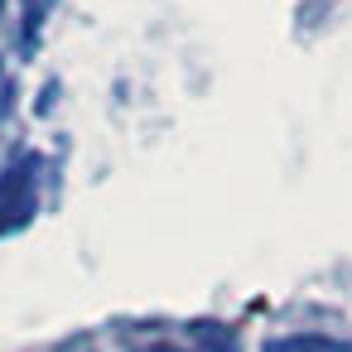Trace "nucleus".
<instances>
[{
  "label": "nucleus",
  "instance_id": "1",
  "mask_svg": "<svg viewBox=\"0 0 352 352\" xmlns=\"http://www.w3.org/2000/svg\"><path fill=\"white\" fill-rule=\"evenodd\" d=\"M39 212V155H15L0 169V236L30 227Z\"/></svg>",
  "mask_w": 352,
  "mask_h": 352
},
{
  "label": "nucleus",
  "instance_id": "2",
  "mask_svg": "<svg viewBox=\"0 0 352 352\" xmlns=\"http://www.w3.org/2000/svg\"><path fill=\"white\" fill-rule=\"evenodd\" d=\"M265 352H352V342H338L323 333H285V338H270Z\"/></svg>",
  "mask_w": 352,
  "mask_h": 352
},
{
  "label": "nucleus",
  "instance_id": "3",
  "mask_svg": "<svg viewBox=\"0 0 352 352\" xmlns=\"http://www.w3.org/2000/svg\"><path fill=\"white\" fill-rule=\"evenodd\" d=\"M188 352H236V342L222 323H193V347Z\"/></svg>",
  "mask_w": 352,
  "mask_h": 352
},
{
  "label": "nucleus",
  "instance_id": "4",
  "mask_svg": "<svg viewBox=\"0 0 352 352\" xmlns=\"http://www.w3.org/2000/svg\"><path fill=\"white\" fill-rule=\"evenodd\" d=\"M0 6H6V0H0Z\"/></svg>",
  "mask_w": 352,
  "mask_h": 352
}]
</instances>
